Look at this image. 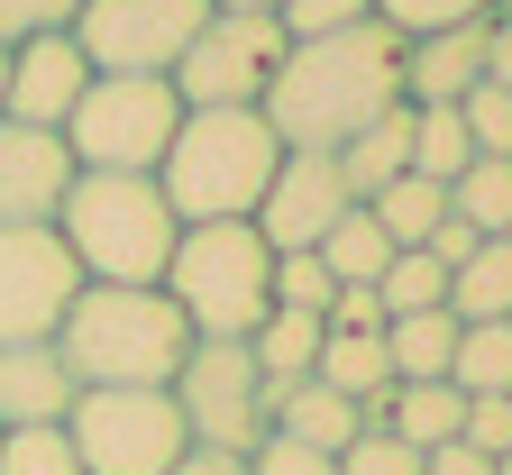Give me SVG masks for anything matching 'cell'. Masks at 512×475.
Here are the masks:
<instances>
[{"instance_id": "cell-32", "label": "cell", "mask_w": 512, "mask_h": 475, "mask_svg": "<svg viewBox=\"0 0 512 475\" xmlns=\"http://www.w3.org/2000/svg\"><path fill=\"white\" fill-rule=\"evenodd\" d=\"M458 119H467V147H476V156H512V92H503V83H476V92L458 101Z\"/></svg>"}, {"instance_id": "cell-31", "label": "cell", "mask_w": 512, "mask_h": 475, "mask_svg": "<svg viewBox=\"0 0 512 475\" xmlns=\"http://www.w3.org/2000/svg\"><path fill=\"white\" fill-rule=\"evenodd\" d=\"M330 293H339V284H330V265H320L311 247L275 256V311H311V320H320V311H330Z\"/></svg>"}, {"instance_id": "cell-14", "label": "cell", "mask_w": 512, "mask_h": 475, "mask_svg": "<svg viewBox=\"0 0 512 475\" xmlns=\"http://www.w3.org/2000/svg\"><path fill=\"white\" fill-rule=\"evenodd\" d=\"M64 183H74V156H64L55 128H19V119H0V229L55 220Z\"/></svg>"}, {"instance_id": "cell-39", "label": "cell", "mask_w": 512, "mask_h": 475, "mask_svg": "<svg viewBox=\"0 0 512 475\" xmlns=\"http://www.w3.org/2000/svg\"><path fill=\"white\" fill-rule=\"evenodd\" d=\"M421 475H494V457L467 448V439H448V448H421Z\"/></svg>"}, {"instance_id": "cell-3", "label": "cell", "mask_w": 512, "mask_h": 475, "mask_svg": "<svg viewBox=\"0 0 512 475\" xmlns=\"http://www.w3.org/2000/svg\"><path fill=\"white\" fill-rule=\"evenodd\" d=\"M55 238L83 265V284H165L183 220L156 174H74L55 201Z\"/></svg>"}, {"instance_id": "cell-44", "label": "cell", "mask_w": 512, "mask_h": 475, "mask_svg": "<svg viewBox=\"0 0 512 475\" xmlns=\"http://www.w3.org/2000/svg\"><path fill=\"white\" fill-rule=\"evenodd\" d=\"M0 83H10V55H0Z\"/></svg>"}, {"instance_id": "cell-36", "label": "cell", "mask_w": 512, "mask_h": 475, "mask_svg": "<svg viewBox=\"0 0 512 475\" xmlns=\"http://www.w3.org/2000/svg\"><path fill=\"white\" fill-rule=\"evenodd\" d=\"M74 10H83V0H0V55L46 37V28H74Z\"/></svg>"}, {"instance_id": "cell-35", "label": "cell", "mask_w": 512, "mask_h": 475, "mask_svg": "<svg viewBox=\"0 0 512 475\" xmlns=\"http://www.w3.org/2000/svg\"><path fill=\"white\" fill-rule=\"evenodd\" d=\"M284 37H339V28H366L375 0H284Z\"/></svg>"}, {"instance_id": "cell-18", "label": "cell", "mask_w": 512, "mask_h": 475, "mask_svg": "<svg viewBox=\"0 0 512 475\" xmlns=\"http://www.w3.org/2000/svg\"><path fill=\"white\" fill-rule=\"evenodd\" d=\"M458 421H467V393L448 384V375L394 384V393L366 412V430H394V439H412V448H448V439H458Z\"/></svg>"}, {"instance_id": "cell-5", "label": "cell", "mask_w": 512, "mask_h": 475, "mask_svg": "<svg viewBox=\"0 0 512 475\" xmlns=\"http://www.w3.org/2000/svg\"><path fill=\"white\" fill-rule=\"evenodd\" d=\"M165 302L192 338H247L275 311V247L256 238V220H183L165 256Z\"/></svg>"}, {"instance_id": "cell-2", "label": "cell", "mask_w": 512, "mask_h": 475, "mask_svg": "<svg viewBox=\"0 0 512 475\" xmlns=\"http://www.w3.org/2000/svg\"><path fill=\"white\" fill-rule=\"evenodd\" d=\"M183 348H192V329L165 302V284H83L74 311L55 320V357L83 393H101V384H174Z\"/></svg>"}, {"instance_id": "cell-16", "label": "cell", "mask_w": 512, "mask_h": 475, "mask_svg": "<svg viewBox=\"0 0 512 475\" xmlns=\"http://www.w3.org/2000/svg\"><path fill=\"white\" fill-rule=\"evenodd\" d=\"M74 375H64L55 338H10L0 348V430H28V421H64L74 412Z\"/></svg>"}, {"instance_id": "cell-19", "label": "cell", "mask_w": 512, "mask_h": 475, "mask_svg": "<svg viewBox=\"0 0 512 475\" xmlns=\"http://www.w3.org/2000/svg\"><path fill=\"white\" fill-rule=\"evenodd\" d=\"M394 174H412V101H394L384 119H366L357 138L339 147V183H348V201H375Z\"/></svg>"}, {"instance_id": "cell-37", "label": "cell", "mask_w": 512, "mask_h": 475, "mask_svg": "<svg viewBox=\"0 0 512 475\" xmlns=\"http://www.w3.org/2000/svg\"><path fill=\"white\" fill-rule=\"evenodd\" d=\"M458 439H467V448H485V457H503V448H512V393H467Z\"/></svg>"}, {"instance_id": "cell-1", "label": "cell", "mask_w": 512, "mask_h": 475, "mask_svg": "<svg viewBox=\"0 0 512 475\" xmlns=\"http://www.w3.org/2000/svg\"><path fill=\"white\" fill-rule=\"evenodd\" d=\"M403 101V28H339V37H293L275 83H266V128L284 147H311V156H339L366 119H384Z\"/></svg>"}, {"instance_id": "cell-38", "label": "cell", "mask_w": 512, "mask_h": 475, "mask_svg": "<svg viewBox=\"0 0 512 475\" xmlns=\"http://www.w3.org/2000/svg\"><path fill=\"white\" fill-rule=\"evenodd\" d=\"M247 475H339V457L293 448V439H256V448H247Z\"/></svg>"}, {"instance_id": "cell-26", "label": "cell", "mask_w": 512, "mask_h": 475, "mask_svg": "<svg viewBox=\"0 0 512 475\" xmlns=\"http://www.w3.org/2000/svg\"><path fill=\"white\" fill-rule=\"evenodd\" d=\"M448 220L476 229V238H503L512 229V156H476L458 183H448Z\"/></svg>"}, {"instance_id": "cell-33", "label": "cell", "mask_w": 512, "mask_h": 475, "mask_svg": "<svg viewBox=\"0 0 512 475\" xmlns=\"http://www.w3.org/2000/svg\"><path fill=\"white\" fill-rule=\"evenodd\" d=\"M339 475H421V448L394 439V430H357L339 448Z\"/></svg>"}, {"instance_id": "cell-24", "label": "cell", "mask_w": 512, "mask_h": 475, "mask_svg": "<svg viewBox=\"0 0 512 475\" xmlns=\"http://www.w3.org/2000/svg\"><path fill=\"white\" fill-rule=\"evenodd\" d=\"M311 256L330 265V284H375L384 265H394V238L375 229V211H366V201H348V211H339V229L320 238Z\"/></svg>"}, {"instance_id": "cell-30", "label": "cell", "mask_w": 512, "mask_h": 475, "mask_svg": "<svg viewBox=\"0 0 512 475\" xmlns=\"http://www.w3.org/2000/svg\"><path fill=\"white\" fill-rule=\"evenodd\" d=\"M0 475H83L64 421H28V430H0Z\"/></svg>"}, {"instance_id": "cell-9", "label": "cell", "mask_w": 512, "mask_h": 475, "mask_svg": "<svg viewBox=\"0 0 512 475\" xmlns=\"http://www.w3.org/2000/svg\"><path fill=\"white\" fill-rule=\"evenodd\" d=\"M284 19L275 10H220L211 0V19L192 28V46L174 55V101L183 110H229V101H266L275 83V64H284Z\"/></svg>"}, {"instance_id": "cell-46", "label": "cell", "mask_w": 512, "mask_h": 475, "mask_svg": "<svg viewBox=\"0 0 512 475\" xmlns=\"http://www.w3.org/2000/svg\"><path fill=\"white\" fill-rule=\"evenodd\" d=\"M503 238H512V229H503Z\"/></svg>"}, {"instance_id": "cell-20", "label": "cell", "mask_w": 512, "mask_h": 475, "mask_svg": "<svg viewBox=\"0 0 512 475\" xmlns=\"http://www.w3.org/2000/svg\"><path fill=\"white\" fill-rule=\"evenodd\" d=\"M330 393H348L357 412H375L394 393V357H384V329H320V366H311Z\"/></svg>"}, {"instance_id": "cell-8", "label": "cell", "mask_w": 512, "mask_h": 475, "mask_svg": "<svg viewBox=\"0 0 512 475\" xmlns=\"http://www.w3.org/2000/svg\"><path fill=\"white\" fill-rule=\"evenodd\" d=\"M165 393H174L192 448H238L247 457L256 439H266V421H275V384L247 357V338H192Z\"/></svg>"}, {"instance_id": "cell-40", "label": "cell", "mask_w": 512, "mask_h": 475, "mask_svg": "<svg viewBox=\"0 0 512 475\" xmlns=\"http://www.w3.org/2000/svg\"><path fill=\"white\" fill-rule=\"evenodd\" d=\"M485 83H503V92H512V10H494V19H485Z\"/></svg>"}, {"instance_id": "cell-41", "label": "cell", "mask_w": 512, "mask_h": 475, "mask_svg": "<svg viewBox=\"0 0 512 475\" xmlns=\"http://www.w3.org/2000/svg\"><path fill=\"white\" fill-rule=\"evenodd\" d=\"M165 475H247V457H238V448H183Z\"/></svg>"}, {"instance_id": "cell-29", "label": "cell", "mask_w": 512, "mask_h": 475, "mask_svg": "<svg viewBox=\"0 0 512 475\" xmlns=\"http://www.w3.org/2000/svg\"><path fill=\"white\" fill-rule=\"evenodd\" d=\"M375 302L384 320H403V311H448V265L430 247H394V265L375 275Z\"/></svg>"}, {"instance_id": "cell-15", "label": "cell", "mask_w": 512, "mask_h": 475, "mask_svg": "<svg viewBox=\"0 0 512 475\" xmlns=\"http://www.w3.org/2000/svg\"><path fill=\"white\" fill-rule=\"evenodd\" d=\"M485 83V19L467 28H412L403 37V101L430 110V101H467Z\"/></svg>"}, {"instance_id": "cell-11", "label": "cell", "mask_w": 512, "mask_h": 475, "mask_svg": "<svg viewBox=\"0 0 512 475\" xmlns=\"http://www.w3.org/2000/svg\"><path fill=\"white\" fill-rule=\"evenodd\" d=\"M74 293H83V265L64 256L55 220L0 229V348H10V338H55V320L74 311Z\"/></svg>"}, {"instance_id": "cell-42", "label": "cell", "mask_w": 512, "mask_h": 475, "mask_svg": "<svg viewBox=\"0 0 512 475\" xmlns=\"http://www.w3.org/2000/svg\"><path fill=\"white\" fill-rule=\"evenodd\" d=\"M220 10H284V0H220Z\"/></svg>"}, {"instance_id": "cell-27", "label": "cell", "mask_w": 512, "mask_h": 475, "mask_svg": "<svg viewBox=\"0 0 512 475\" xmlns=\"http://www.w3.org/2000/svg\"><path fill=\"white\" fill-rule=\"evenodd\" d=\"M448 384L458 393H512V320H458Z\"/></svg>"}, {"instance_id": "cell-28", "label": "cell", "mask_w": 512, "mask_h": 475, "mask_svg": "<svg viewBox=\"0 0 512 475\" xmlns=\"http://www.w3.org/2000/svg\"><path fill=\"white\" fill-rule=\"evenodd\" d=\"M476 165V147H467V119H458V101H430V110H412V174H430V183H458Z\"/></svg>"}, {"instance_id": "cell-12", "label": "cell", "mask_w": 512, "mask_h": 475, "mask_svg": "<svg viewBox=\"0 0 512 475\" xmlns=\"http://www.w3.org/2000/svg\"><path fill=\"white\" fill-rule=\"evenodd\" d=\"M339 211H348V183H339V156H311V147H284V165H275V183H266V201H256V238H266L275 256H293V247H320L339 229Z\"/></svg>"}, {"instance_id": "cell-13", "label": "cell", "mask_w": 512, "mask_h": 475, "mask_svg": "<svg viewBox=\"0 0 512 475\" xmlns=\"http://www.w3.org/2000/svg\"><path fill=\"white\" fill-rule=\"evenodd\" d=\"M83 83H92L83 46L64 37V28H46V37H28V46H10V83H0V119H19V128H64V110L83 101Z\"/></svg>"}, {"instance_id": "cell-7", "label": "cell", "mask_w": 512, "mask_h": 475, "mask_svg": "<svg viewBox=\"0 0 512 475\" xmlns=\"http://www.w3.org/2000/svg\"><path fill=\"white\" fill-rule=\"evenodd\" d=\"M64 439H74L83 475H165L192 430L174 412L165 384H101V393H74V412H64Z\"/></svg>"}, {"instance_id": "cell-25", "label": "cell", "mask_w": 512, "mask_h": 475, "mask_svg": "<svg viewBox=\"0 0 512 475\" xmlns=\"http://www.w3.org/2000/svg\"><path fill=\"white\" fill-rule=\"evenodd\" d=\"M247 357L266 366V384H302L320 366V320L311 311H266V320L247 329Z\"/></svg>"}, {"instance_id": "cell-4", "label": "cell", "mask_w": 512, "mask_h": 475, "mask_svg": "<svg viewBox=\"0 0 512 475\" xmlns=\"http://www.w3.org/2000/svg\"><path fill=\"white\" fill-rule=\"evenodd\" d=\"M275 165H284V138L266 128V110L229 101V110H183L156 183L174 201V220H256Z\"/></svg>"}, {"instance_id": "cell-22", "label": "cell", "mask_w": 512, "mask_h": 475, "mask_svg": "<svg viewBox=\"0 0 512 475\" xmlns=\"http://www.w3.org/2000/svg\"><path fill=\"white\" fill-rule=\"evenodd\" d=\"M384 357H394V384H430L458 357V311H403L384 320Z\"/></svg>"}, {"instance_id": "cell-17", "label": "cell", "mask_w": 512, "mask_h": 475, "mask_svg": "<svg viewBox=\"0 0 512 475\" xmlns=\"http://www.w3.org/2000/svg\"><path fill=\"white\" fill-rule=\"evenodd\" d=\"M357 430H366V412H357L348 393H330L320 375H302V384H275V421H266V439H293V448L339 457Z\"/></svg>"}, {"instance_id": "cell-10", "label": "cell", "mask_w": 512, "mask_h": 475, "mask_svg": "<svg viewBox=\"0 0 512 475\" xmlns=\"http://www.w3.org/2000/svg\"><path fill=\"white\" fill-rule=\"evenodd\" d=\"M211 19V0H83L74 37L92 74H174V55L192 46V28Z\"/></svg>"}, {"instance_id": "cell-21", "label": "cell", "mask_w": 512, "mask_h": 475, "mask_svg": "<svg viewBox=\"0 0 512 475\" xmlns=\"http://www.w3.org/2000/svg\"><path fill=\"white\" fill-rule=\"evenodd\" d=\"M448 311L458 320H512V238H476L448 265Z\"/></svg>"}, {"instance_id": "cell-23", "label": "cell", "mask_w": 512, "mask_h": 475, "mask_svg": "<svg viewBox=\"0 0 512 475\" xmlns=\"http://www.w3.org/2000/svg\"><path fill=\"white\" fill-rule=\"evenodd\" d=\"M366 211H375V229L394 238V247H430L439 220H448V183H430V174H394V183L366 201Z\"/></svg>"}, {"instance_id": "cell-45", "label": "cell", "mask_w": 512, "mask_h": 475, "mask_svg": "<svg viewBox=\"0 0 512 475\" xmlns=\"http://www.w3.org/2000/svg\"><path fill=\"white\" fill-rule=\"evenodd\" d=\"M494 10H512V0H494Z\"/></svg>"}, {"instance_id": "cell-34", "label": "cell", "mask_w": 512, "mask_h": 475, "mask_svg": "<svg viewBox=\"0 0 512 475\" xmlns=\"http://www.w3.org/2000/svg\"><path fill=\"white\" fill-rule=\"evenodd\" d=\"M384 28H467V19H494V0H375Z\"/></svg>"}, {"instance_id": "cell-6", "label": "cell", "mask_w": 512, "mask_h": 475, "mask_svg": "<svg viewBox=\"0 0 512 475\" xmlns=\"http://www.w3.org/2000/svg\"><path fill=\"white\" fill-rule=\"evenodd\" d=\"M174 128H183V101L165 74H92L55 138L74 156V174H156Z\"/></svg>"}, {"instance_id": "cell-43", "label": "cell", "mask_w": 512, "mask_h": 475, "mask_svg": "<svg viewBox=\"0 0 512 475\" xmlns=\"http://www.w3.org/2000/svg\"><path fill=\"white\" fill-rule=\"evenodd\" d=\"M494 475H512V448H503V457H494Z\"/></svg>"}]
</instances>
